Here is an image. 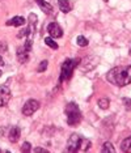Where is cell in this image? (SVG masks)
I'll return each mask as SVG.
<instances>
[{
  "label": "cell",
  "mask_w": 131,
  "mask_h": 153,
  "mask_svg": "<svg viewBox=\"0 0 131 153\" xmlns=\"http://www.w3.org/2000/svg\"><path fill=\"white\" fill-rule=\"evenodd\" d=\"M110 84L115 86H126L131 84V65H119L112 68L106 75Z\"/></svg>",
  "instance_id": "6da1fadb"
},
{
  "label": "cell",
  "mask_w": 131,
  "mask_h": 153,
  "mask_svg": "<svg viewBox=\"0 0 131 153\" xmlns=\"http://www.w3.org/2000/svg\"><path fill=\"white\" fill-rule=\"evenodd\" d=\"M64 113H66V118H67L68 126L75 127L81 122V111L75 102L67 103V105H66V109H64Z\"/></svg>",
  "instance_id": "7a4b0ae2"
},
{
  "label": "cell",
  "mask_w": 131,
  "mask_h": 153,
  "mask_svg": "<svg viewBox=\"0 0 131 153\" xmlns=\"http://www.w3.org/2000/svg\"><path fill=\"white\" fill-rule=\"evenodd\" d=\"M79 63H80V58L76 59H66L62 64V69H60V79L59 82H63L66 80L71 79L72 74H74V69L77 67Z\"/></svg>",
  "instance_id": "3957f363"
},
{
  "label": "cell",
  "mask_w": 131,
  "mask_h": 153,
  "mask_svg": "<svg viewBox=\"0 0 131 153\" xmlns=\"http://www.w3.org/2000/svg\"><path fill=\"white\" fill-rule=\"evenodd\" d=\"M81 143H83V137L80 135L72 134L67 141V152L76 153L79 151H81Z\"/></svg>",
  "instance_id": "277c9868"
},
{
  "label": "cell",
  "mask_w": 131,
  "mask_h": 153,
  "mask_svg": "<svg viewBox=\"0 0 131 153\" xmlns=\"http://www.w3.org/2000/svg\"><path fill=\"white\" fill-rule=\"evenodd\" d=\"M39 109V102L37 100H28L25 102V105H24L22 107V114L25 117H30L33 115L34 113H36L37 110Z\"/></svg>",
  "instance_id": "5b68a950"
},
{
  "label": "cell",
  "mask_w": 131,
  "mask_h": 153,
  "mask_svg": "<svg viewBox=\"0 0 131 153\" xmlns=\"http://www.w3.org/2000/svg\"><path fill=\"white\" fill-rule=\"evenodd\" d=\"M47 33H49L50 37L54 38V39L63 37V29H62L58 22H50L49 26H47Z\"/></svg>",
  "instance_id": "8992f818"
},
{
  "label": "cell",
  "mask_w": 131,
  "mask_h": 153,
  "mask_svg": "<svg viewBox=\"0 0 131 153\" xmlns=\"http://www.w3.org/2000/svg\"><path fill=\"white\" fill-rule=\"evenodd\" d=\"M11 100V89L7 85H0V107L5 106Z\"/></svg>",
  "instance_id": "52a82bcc"
},
{
  "label": "cell",
  "mask_w": 131,
  "mask_h": 153,
  "mask_svg": "<svg viewBox=\"0 0 131 153\" xmlns=\"http://www.w3.org/2000/svg\"><path fill=\"white\" fill-rule=\"evenodd\" d=\"M29 53H30V50H28L25 46H21L17 48V59H19V62L21 64L28 63V60H29Z\"/></svg>",
  "instance_id": "ba28073f"
},
{
  "label": "cell",
  "mask_w": 131,
  "mask_h": 153,
  "mask_svg": "<svg viewBox=\"0 0 131 153\" xmlns=\"http://www.w3.org/2000/svg\"><path fill=\"white\" fill-rule=\"evenodd\" d=\"M20 136H21V130H20V127L17 126H13L11 130H9V134H8V139L11 143H17L19 141Z\"/></svg>",
  "instance_id": "9c48e42d"
},
{
  "label": "cell",
  "mask_w": 131,
  "mask_h": 153,
  "mask_svg": "<svg viewBox=\"0 0 131 153\" xmlns=\"http://www.w3.org/2000/svg\"><path fill=\"white\" fill-rule=\"evenodd\" d=\"M36 3L38 4V7L43 13H46V15H51V13H53V5L46 3L45 0H36Z\"/></svg>",
  "instance_id": "30bf717a"
},
{
  "label": "cell",
  "mask_w": 131,
  "mask_h": 153,
  "mask_svg": "<svg viewBox=\"0 0 131 153\" xmlns=\"http://www.w3.org/2000/svg\"><path fill=\"white\" fill-rule=\"evenodd\" d=\"M7 25L8 26H22V25H25V19L21 16H15V17H12L11 20L7 21Z\"/></svg>",
  "instance_id": "8fae6325"
},
{
  "label": "cell",
  "mask_w": 131,
  "mask_h": 153,
  "mask_svg": "<svg viewBox=\"0 0 131 153\" xmlns=\"http://www.w3.org/2000/svg\"><path fill=\"white\" fill-rule=\"evenodd\" d=\"M58 5H59L60 11L63 13H68L72 11V3L70 0H59L58 1Z\"/></svg>",
  "instance_id": "7c38bea8"
},
{
  "label": "cell",
  "mask_w": 131,
  "mask_h": 153,
  "mask_svg": "<svg viewBox=\"0 0 131 153\" xmlns=\"http://www.w3.org/2000/svg\"><path fill=\"white\" fill-rule=\"evenodd\" d=\"M121 149H122V152L131 153V136L126 137L125 140L122 141V144H121Z\"/></svg>",
  "instance_id": "4fadbf2b"
},
{
  "label": "cell",
  "mask_w": 131,
  "mask_h": 153,
  "mask_svg": "<svg viewBox=\"0 0 131 153\" xmlns=\"http://www.w3.org/2000/svg\"><path fill=\"white\" fill-rule=\"evenodd\" d=\"M45 43H46L50 48H53V50H58V43L55 42L54 38H51V37H46V38H45Z\"/></svg>",
  "instance_id": "5bb4252c"
},
{
  "label": "cell",
  "mask_w": 131,
  "mask_h": 153,
  "mask_svg": "<svg viewBox=\"0 0 131 153\" xmlns=\"http://www.w3.org/2000/svg\"><path fill=\"white\" fill-rule=\"evenodd\" d=\"M104 153H106V152H109V153H114L115 152V148L113 147V144L112 143H109V141H106V143H104V145H102V149H101Z\"/></svg>",
  "instance_id": "9a60e30c"
},
{
  "label": "cell",
  "mask_w": 131,
  "mask_h": 153,
  "mask_svg": "<svg viewBox=\"0 0 131 153\" xmlns=\"http://www.w3.org/2000/svg\"><path fill=\"white\" fill-rule=\"evenodd\" d=\"M109 106H110V100L109 98H101V100H98V107H100V109L106 110V109H109Z\"/></svg>",
  "instance_id": "2e32d148"
},
{
  "label": "cell",
  "mask_w": 131,
  "mask_h": 153,
  "mask_svg": "<svg viewBox=\"0 0 131 153\" xmlns=\"http://www.w3.org/2000/svg\"><path fill=\"white\" fill-rule=\"evenodd\" d=\"M76 43L79 45L80 47H85V46H88V39L85 38L84 36H79L77 38H76Z\"/></svg>",
  "instance_id": "e0dca14e"
},
{
  "label": "cell",
  "mask_w": 131,
  "mask_h": 153,
  "mask_svg": "<svg viewBox=\"0 0 131 153\" xmlns=\"http://www.w3.org/2000/svg\"><path fill=\"white\" fill-rule=\"evenodd\" d=\"M37 20H38V17H37V15H34V13H30L29 15V24L33 26L37 25Z\"/></svg>",
  "instance_id": "ac0fdd59"
},
{
  "label": "cell",
  "mask_w": 131,
  "mask_h": 153,
  "mask_svg": "<svg viewBox=\"0 0 131 153\" xmlns=\"http://www.w3.org/2000/svg\"><path fill=\"white\" fill-rule=\"evenodd\" d=\"M30 151H32V145H30L29 141H25L21 147V152H30Z\"/></svg>",
  "instance_id": "d6986e66"
},
{
  "label": "cell",
  "mask_w": 131,
  "mask_h": 153,
  "mask_svg": "<svg viewBox=\"0 0 131 153\" xmlns=\"http://www.w3.org/2000/svg\"><path fill=\"white\" fill-rule=\"evenodd\" d=\"M46 68H47V60L41 62V63H39V67H38V72H43V71H46Z\"/></svg>",
  "instance_id": "ffe728a7"
},
{
  "label": "cell",
  "mask_w": 131,
  "mask_h": 153,
  "mask_svg": "<svg viewBox=\"0 0 131 153\" xmlns=\"http://www.w3.org/2000/svg\"><path fill=\"white\" fill-rule=\"evenodd\" d=\"M123 103L127 110H131V98H123Z\"/></svg>",
  "instance_id": "44dd1931"
},
{
  "label": "cell",
  "mask_w": 131,
  "mask_h": 153,
  "mask_svg": "<svg viewBox=\"0 0 131 153\" xmlns=\"http://www.w3.org/2000/svg\"><path fill=\"white\" fill-rule=\"evenodd\" d=\"M34 153H49V151H47V149H45V148L37 147V148H34Z\"/></svg>",
  "instance_id": "7402d4cb"
},
{
  "label": "cell",
  "mask_w": 131,
  "mask_h": 153,
  "mask_svg": "<svg viewBox=\"0 0 131 153\" xmlns=\"http://www.w3.org/2000/svg\"><path fill=\"white\" fill-rule=\"evenodd\" d=\"M5 51H7V43L4 41H1L0 42V53H5Z\"/></svg>",
  "instance_id": "603a6c76"
},
{
  "label": "cell",
  "mask_w": 131,
  "mask_h": 153,
  "mask_svg": "<svg viewBox=\"0 0 131 153\" xmlns=\"http://www.w3.org/2000/svg\"><path fill=\"white\" fill-rule=\"evenodd\" d=\"M0 67H4V59H3L1 55H0Z\"/></svg>",
  "instance_id": "cb8c5ba5"
},
{
  "label": "cell",
  "mask_w": 131,
  "mask_h": 153,
  "mask_svg": "<svg viewBox=\"0 0 131 153\" xmlns=\"http://www.w3.org/2000/svg\"><path fill=\"white\" fill-rule=\"evenodd\" d=\"M129 54H130V55H131V48H130V53H129Z\"/></svg>",
  "instance_id": "d4e9b609"
},
{
  "label": "cell",
  "mask_w": 131,
  "mask_h": 153,
  "mask_svg": "<svg viewBox=\"0 0 131 153\" xmlns=\"http://www.w3.org/2000/svg\"><path fill=\"white\" fill-rule=\"evenodd\" d=\"M0 76H1V71H0Z\"/></svg>",
  "instance_id": "484cf974"
},
{
  "label": "cell",
  "mask_w": 131,
  "mask_h": 153,
  "mask_svg": "<svg viewBox=\"0 0 131 153\" xmlns=\"http://www.w3.org/2000/svg\"><path fill=\"white\" fill-rule=\"evenodd\" d=\"M0 152H1V151H0Z\"/></svg>",
  "instance_id": "4316f807"
}]
</instances>
